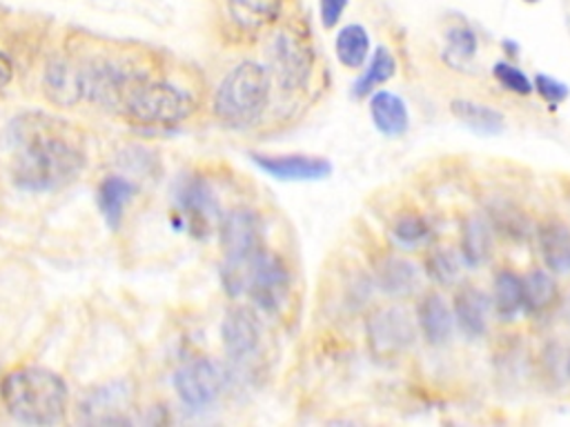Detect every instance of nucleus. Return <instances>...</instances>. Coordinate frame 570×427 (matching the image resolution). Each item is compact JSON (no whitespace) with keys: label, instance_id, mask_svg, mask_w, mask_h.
Segmentation results:
<instances>
[{"label":"nucleus","instance_id":"obj_11","mask_svg":"<svg viewBox=\"0 0 570 427\" xmlns=\"http://www.w3.org/2000/svg\"><path fill=\"white\" fill-rule=\"evenodd\" d=\"M223 350L234 370H246L259 359L264 329L257 312L246 305L227 310L221 325Z\"/></svg>","mask_w":570,"mask_h":427},{"label":"nucleus","instance_id":"obj_16","mask_svg":"<svg viewBox=\"0 0 570 427\" xmlns=\"http://www.w3.org/2000/svg\"><path fill=\"white\" fill-rule=\"evenodd\" d=\"M417 329L426 338V344L442 348L455 334L452 307L437 292H426L417 305Z\"/></svg>","mask_w":570,"mask_h":427},{"label":"nucleus","instance_id":"obj_13","mask_svg":"<svg viewBox=\"0 0 570 427\" xmlns=\"http://www.w3.org/2000/svg\"><path fill=\"white\" fill-rule=\"evenodd\" d=\"M255 165L272 177L275 181L283 183H310L323 181L333 175V162L321 156H305V154H253Z\"/></svg>","mask_w":570,"mask_h":427},{"label":"nucleus","instance_id":"obj_15","mask_svg":"<svg viewBox=\"0 0 570 427\" xmlns=\"http://www.w3.org/2000/svg\"><path fill=\"white\" fill-rule=\"evenodd\" d=\"M491 296L474 285H461L452 296V316L455 327L466 338H479L488 332V318H491Z\"/></svg>","mask_w":570,"mask_h":427},{"label":"nucleus","instance_id":"obj_14","mask_svg":"<svg viewBox=\"0 0 570 427\" xmlns=\"http://www.w3.org/2000/svg\"><path fill=\"white\" fill-rule=\"evenodd\" d=\"M132 407L134 392L125 381H119L88 392L78 405V414L80 420L92 425H125Z\"/></svg>","mask_w":570,"mask_h":427},{"label":"nucleus","instance_id":"obj_19","mask_svg":"<svg viewBox=\"0 0 570 427\" xmlns=\"http://www.w3.org/2000/svg\"><path fill=\"white\" fill-rule=\"evenodd\" d=\"M286 0H225L230 21L243 32H261L275 25Z\"/></svg>","mask_w":570,"mask_h":427},{"label":"nucleus","instance_id":"obj_24","mask_svg":"<svg viewBox=\"0 0 570 427\" xmlns=\"http://www.w3.org/2000/svg\"><path fill=\"white\" fill-rule=\"evenodd\" d=\"M394 74H396V58H394V54L388 47L379 45L370 54V58L364 65V71L359 74V78L355 80L353 97L355 99L370 97L372 92L381 90L385 82H390L394 78Z\"/></svg>","mask_w":570,"mask_h":427},{"label":"nucleus","instance_id":"obj_36","mask_svg":"<svg viewBox=\"0 0 570 427\" xmlns=\"http://www.w3.org/2000/svg\"><path fill=\"white\" fill-rule=\"evenodd\" d=\"M526 5H537V3H541V0H524Z\"/></svg>","mask_w":570,"mask_h":427},{"label":"nucleus","instance_id":"obj_12","mask_svg":"<svg viewBox=\"0 0 570 427\" xmlns=\"http://www.w3.org/2000/svg\"><path fill=\"white\" fill-rule=\"evenodd\" d=\"M175 201L181 221L199 238L208 236L221 223L223 214L219 212V201L210 183L201 177H186L179 183Z\"/></svg>","mask_w":570,"mask_h":427},{"label":"nucleus","instance_id":"obj_33","mask_svg":"<svg viewBox=\"0 0 570 427\" xmlns=\"http://www.w3.org/2000/svg\"><path fill=\"white\" fill-rule=\"evenodd\" d=\"M488 221H495V227L502 229V234H506V236H524L526 234L524 229H528L526 216L522 212L513 210L511 205L495 207Z\"/></svg>","mask_w":570,"mask_h":427},{"label":"nucleus","instance_id":"obj_23","mask_svg":"<svg viewBox=\"0 0 570 427\" xmlns=\"http://www.w3.org/2000/svg\"><path fill=\"white\" fill-rule=\"evenodd\" d=\"M450 112L461 125L479 136H498L506 130L504 114L491 105L457 99L450 103Z\"/></svg>","mask_w":570,"mask_h":427},{"label":"nucleus","instance_id":"obj_25","mask_svg":"<svg viewBox=\"0 0 570 427\" xmlns=\"http://www.w3.org/2000/svg\"><path fill=\"white\" fill-rule=\"evenodd\" d=\"M493 312L500 321L511 323L524 312V283L522 277L513 270H502L495 274L493 281V296H491Z\"/></svg>","mask_w":570,"mask_h":427},{"label":"nucleus","instance_id":"obj_31","mask_svg":"<svg viewBox=\"0 0 570 427\" xmlns=\"http://www.w3.org/2000/svg\"><path fill=\"white\" fill-rule=\"evenodd\" d=\"M493 76L495 80L502 85L506 92H513L517 97H530L533 90V80L526 76V71H522L519 67H515L508 60H500L493 67Z\"/></svg>","mask_w":570,"mask_h":427},{"label":"nucleus","instance_id":"obj_1","mask_svg":"<svg viewBox=\"0 0 570 427\" xmlns=\"http://www.w3.org/2000/svg\"><path fill=\"white\" fill-rule=\"evenodd\" d=\"M12 183L32 194L71 186L88 165L86 132L47 112L19 114L5 132Z\"/></svg>","mask_w":570,"mask_h":427},{"label":"nucleus","instance_id":"obj_27","mask_svg":"<svg viewBox=\"0 0 570 427\" xmlns=\"http://www.w3.org/2000/svg\"><path fill=\"white\" fill-rule=\"evenodd\" d=\"M335 56L346 69H361L370 58V34L364 25L350 23L335 38Z\"/></svg>","mask_w":570,"mask_h":427},{"label":"nucleus","instance_id":"obj_20","mask_svg":"<svg viewBox=\"0 0 570 427\" xmlns=\"http://www.w3.org/2000/svg\"><path fill=\"white\" fill-rule=\"evenodd\" d=\"M539 254L548 272L570 274V227L548 221L539 229Z\"/></svg>","mask_w":570,"mask_h":427},{"label":"nucleus","instance_id":"obj_28","mask_svg":"<svg viewBox=\"0 0 570 427\" xmlns=\"http://www.w3.org/2000/svg\"><path fill=\"white\" fill-rule=\"evenodd\" d=\"M461 254L450 249V247H435L428 251L426 256V272L428 277L444 285V288H450L459 281V274H461Z\"/></svg>","mask_w":570,"mask_h":427},{"label":"nucleus","instance_id":"obj_8","mask_svg":"<svg viewBox=\"0 0 570 427\" xmlns=\"http://www.w3.org/2000/svg\"><path fill=\"white\" fill-rule=\"evenodd\" d=\"M270 74L283 92H297L305 88L312 67L314 54L303 36L292 30H281L272 36L270 43Z\"/></svg>","mask_w":570,"mask_h":427},{"label":"nucleus","instance_id":"obj_21","mask_svg":"<svg viewBox=\"0 0 570 427\" xmlns=\"http://www.w3.org/2000/svg\"><path fill=\"white\" fill-rule=\"evenodd\" d=\"M461 261L468 268L483 266L493 254V225L483 216L466 218L461 227V243H459Z\"/></svg>","mask_w":570,"mask_h":427},{"label":"nucleus","instance_id":"obj_9","mask_svg":"<svg viewBox=\"0 0 570 427\" xmlns=\"http://www.w3.org/2000/svg\"><path fill=\"white\" fill-rule=\"evenodd\" d=\"M227 372L221 363L208 357H194L175 372V390L181 403L190 409L212 407L225 392Z\"/></svg>","mask_w":570,"mask_h":427},{"label":"nucleus","instance_id":"obj_18","mask_svg":"<svg viewBox=\"0 0 570 427\" xmlns=\"http://www.w3.org/2000/svg\"><path fill=\"white\" fill-rule=\"evenodd\" d=\"M377 285L390 299H409L420 292L422 272L403 256H383L377 266Z\"/></svg>","mask_w":570,"mask_h":427},{"label":"nucleus","instance_id":"obj_10","mask_svg":"<svg viewBox=\"0 0 570 427\" xmlns=\"http://www.w3.org/2000/svg\"><path fill=\"white\" fill-rule=\"evenodd\" d=\"M41 92L49 105L60 110L86 103L83 69H80V60L71 47L49 54L41 74Z\"/></svg>","mask_w":570,"mask_h":427},{"label":"nucleus","instance_id":"obj_3","mask_svg":"<svg viewBox=\"0 0 570 427\" xmlns=\"http://www.w3.org/2000/svg\"><path fill=\"white\" fill-rule=\"evenodd\" d=\"M0 403L25 425H58L69 412L65 381L41 366H16L0 379Z\"/></svg>","mask_w":570,"mask_h":427},{"label":"nucleus","instance_id":"obj_5","mask_svg":"<svg viewBox=\"0 0 570 427\" xmlns=\"http://www.w3.org/2000/svg\"><path fill=\"white\" fill-rule=\"evenodd\" d=\"M221 238V281L230 296H243L248 270L257 256L266 249L264 245V223L261 216L250 207H236L221 216L219 223Z\"/></svg>","mask_w":570,"mask_h":427},{"label":"nucleus","instance_id":"obj_29","mask_svg":"<svg viewBox=\"0 0 570 427\" xmlns=\"http://www.w3.org/2000/svg\"><path fill=\"white\" fill-rule=\"evenodd\" d=\"M479 49V38L474 30L468 25H455L446 32V47H444V58L452 67H461L463 63L472 60Z\"/></svg>","mask_w":570,"mask_h":427},{"label":"nucleus","instance_id":"obj_17","mask_svg":"<svg viewBox=\"0 0 570 427\" xmlns=\"http://www.w3.org/2000/svg\"><path fill=\"white\" fill-rule=\"evenodd\" d=\"M368 112L375 130L385 138H399L411 130L409 105L390 90L372 92L368 101Z\"/></svg>","mask_w":570,"mask_h":427},{"label":"nucleus","instance_id":"obj_35","mask_svg":"<svg viewBox=\"0 0 570 427\" xmlns=\"http://www.w3.org/2000/svg\"><path fill=\"white\" fill-rule=\"evenodd\" d=\"M16 65L8 52H0V94H3L10 85L14 82Z\"/></svg>","mask_w":570,"mask_h":427},{"label":"nucleus","instance_id":"obj_2","mask_svg":"<svg viewBox=\"0 0 570 427\" xmlns=\"http://www.w3.org/2000/svg\"><path fill=\"white\" fill-rule=\"evenodd\" d=\"M197 99L177 80L160 74L156 60L125 90L114 116L141 130H172L192 119Z\"/></svg>","mask_w":570,"mask_h":427},{"label":"nucleus","instance_id":"obj_34","mask_svg":"<svg viewBox=\"0 0 570 427\" xmlns=\"http://www.w3.org/2000/svg\"><path fill=\"white\" fill-rule=\"evenodd\" d=\"M348 5L350 0H318V19L323 30H335L342 23Z\"/></svg>","mask_w":570,"mask_h":427},{"label":"nucleus","instance_id":"obj_4","mask_svg":"<svg viewBox=\"0 0 570 427\" xmlns=\"http://www.w3.org/2000/svg\"><path fill=\"white\" fill-rule=\"evenodd\" d=\"M272 82L268 65L257 60L238 63L214 92L212 112L216 121L232 130L255 125L270 105Z\"/></svg>","mask_w":570,"mask_h":427},{"label":"nucleus","instance_id":"obj_30","mask_svg":"<svg viewBox=\"0 0 570 427\" xmlns=\"http://www.w3.org/2000/svg\"><path fill=\"white\" fill-rule=\"evenodd\" d=\"M392 234L401 245L415 247V245H422L431 238V225L420 214H403L394 221Z\"/></svg>","mask_w":570,"mask_h":427},{"label":"nucleus","instance_id":"obj_32","mask_svg":"<svg viewBox=\"0 0 570 427\" xmlns=\"http://www.w3.org/2000/svg\"><path fill=\"white\" fill-rule=\"evenodd\" d=\"M533 90L541 97V101H546L550 108H559L561 103L568 101L570 97V88L566 82L548 76V74H537L533 78Z\"/></svg>","mask_w":570,"mask_h":427},{"label":"nucleus","instance_id":"obj_22","mask_svg":"<svg viewBox=\"0 0 570 427\" xmlns=\"http://www.w3.org/2000/svg\"><path fill=\"white\" fill-rule=\"evenodd\" d=\"M134 194H136V186L132 183V179H125L121 175H110L101 181L97 190V201L105 223L112 229H119V225L123 223Z\"/></svg>","mask_w":570,"mask_h":427},{"label":"nucleus","instance_id":"obj_7","mask_svg":"<svg viewBox=\"0 0 570 427\" xmlns=\"http://www.w3.org/2000/svg\"><path fill=\"white\" fill-rule=\"evenodd\" d=\"M290 288L292 277L281 256L264 249L248 270L243 296H248L257 310L266 314H277L286 305Z\"/></svg>","mask_w":570,"mask_h":427},{"label":"nucleus","instance_id":"obj_26","mask_svg":"<svg viewBox=\"0 0 570 427\" xmlns=\"http://www.w3.org/2000/svg\"><path fill=\"white\" fill-rule=\"evenodd\" d=\"M524 283V312L539 316L548 314L559 303V285L552 272L533 270L522 277Z\"/></svg>","mask_w":570,"mask_h":427},{"label":"nucleus","instance_id":"obj_6","mask_svg":"<svg viewBox=\"0 0 570 427\" xmlns=\"http://www.w3.org/2000/svg\"><path fill=\"white\" fill-rule=\"evenodd\" d=\"M417 334V323L399 305L377 307L366 321L368 350L381 361L403 357L415 346Z\"/></svg>","mask_w":570,"mask_h":427},{"label":"nucleus","instance_id":"obj_37","mask_svg":"<svg viewBox=\"0 0 570 427\" xmlns=\"http://www.w3.org/2000/svg\"><path fill=\"white\" fill-rule=\"evenodd\" d=\"M566 370H568V377H570V357H568V368Z\"/></svg>","mask_w":570,"mask_h":427}]
</instances>
